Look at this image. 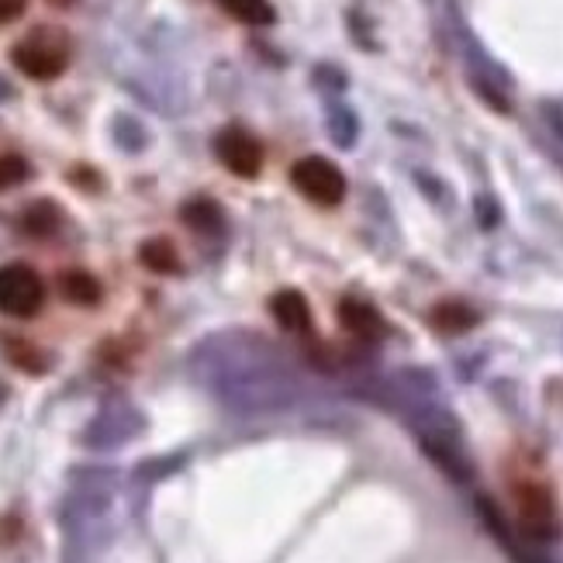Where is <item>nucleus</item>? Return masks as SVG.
I'll use <instances>...</instances> for the list:
<instances>
[{
  "label": "nucleus",
  "instance_id": "obj_17",
  "mask_svg": "<svg viewBox=\"0 0 563 563\" xmlns=\"http://www.w3.org/2000/svg\"><path fill=\"white\" fill-rule=\"evenodd\" d=\"M48 4H56V8H69L73 0H48Z\"/></svg>",
  "mask_w": 563,
  "mask_h": 563
},
{
  "label": "nucleus",
  "instance_id": "obj_2",
  "mask_svg": "<svg viewBox=\"0 0 563 563\" xmlns=\"http://www.w3.org/2000/svg\"><path fill=\"white\" fill-rule=\"evenodd\" d=\"M290 184L294 190L308 198L311 205H322V208H335L346 198V177L342 169L322 156H305L290 166Z\"/></svg>",
  "mask_w": 563,
  "mask_h": 563
},
{
  "label": "nucleus",
  "instance_id": "obj_9",
  "mask_svg": "<svg viewBox=\"0 0 563 563\" xmlns=\"http://www.w3.org/2000/svg\"><path fill=\"white\" fill-rule=\"evenodd\" d=\"M59 290L69 305H80V308H90L101 301V284H97V277L87 271H66L59 277Z\"/></svg>",
  "mask_w": 563,
  "mask_h": 563
},
{
  "label": "nucleus",
  "instance_id": "obj_5",
  "mask_svg": "<svg viewBox=\"0 0 563 563\" xmlns=\"http://www.w3.org/2000/svg\"><path fill=\"white\" fill-rule=\"evenodd\" d=\"M214 153H218V159H222V166L229 169V174H235V177L253 180L263 169V145H260V139L250 135L246 129H239V125L218 132Z\"/></svg>",
  "mask_w": 563,
  "mask_h": 563
},
{
  "label": "nucleus",
  "instance_id": "obj_16",
  "mask_svg": "<svg viewBox=\"0 0 563 563\" xmlns=\"http://www.w3.org/2000/svg\"><path fill=\"white\" fill-rule=\"evenodd\" d=\"M24 8H29V0H0V24L18 21L24 14Z\"/></svg>",
  "mask_w": 563,
  "mask_h": 563
},
{
  "label": "nucleus",
  "instance_id": "obj_12",
  "mask_svg": "<svg viewBox=\"0 0 563 563\" xmlns=\"http://www.w3.org/2000/svg\"><path fill=\"white\" fill-rule=\"evenodd\" d=\"M24 229L32 235H48L59 229V208L53 201H35L29 211H24Z\"/></svg>",
  "mask_w": 563,
  "mask_h": 563
},
{
  "label": "nucleus",
  "instance_id": "obj_4",
  "mask_svg": "<svg viewBox=\"0 0 563 563\" xmlns=\"http://www.w3.org/2000/svg\"><path fill=\"white\" fill-rule=\"evenodd\" d=\"M511 501H516V516L522 529L536 540H550L556 536V505L547 484L540 481H516L511 484Z\"/></svg>",
  "mask_w": 563,
  "mask_h": 563
},
{
  "label": "nucleus",
  "instance_id": "obj_3",
  "mask_svg": "<svg viewBox=\"0 0 563 563\" xmlns=\"http://www.w3.org/2000/svg\"><path fill=\"white\" fill-rule=\"evenodd\" d=\"M45 305V284L42 277L24 263L0 266V311L11 318H32Z\"/></svg>",
  "mask_w": 563,
  "mask_h": 563
},
{
  "label": "nucleus",
  "instance_id": "obj_15",
  "mask_svg": "<svg viewBox=\"0 0 563 563\" xmlns=\"http://www.w3.org/2000/svg\"><path fill=\"white\" fill-rule=\"evenodd\" d=\"M8 356L18 363V366H24V371H45V360L35 353V346H29V342H18V339H11L8 342Z\"/></svg>",
  "mask_w": 563,
  "mask_h": 563
},
{
  "label": "nucleus",
  "instance_id": "obj_11",
  "mask_svg": "<svg viewBox=\"0 0 563 563\" xmlns=\"http://www.w3.org/2000/svg\"><path fill=\"white\" fill-rule=\"evenodd\" d=\"M429 322L439 329V332H467L474 322H477V314L471 308H463L456 301H446V305H439L432 314H429Z\"/></svg>",
  "mask_w": 563,
  "mask_h": 563
},
{
  "label": "nucleus",
  "instance_id": "obj_8",
  "mask_svg": "<svg viewBox=\"0 0 563 563\" xmlns=\"http://www.w3.org/2000/svg\"><path fill=\"white\" fill-rule=\"evenodd\" d=\"M139 260H142L145 271H153V274H180V253H177L174 242L163 239V235L142 242Z\"/></svg>",
  "mask_w": 563,
  "mask_h": 563
},
{
  "label": "nucleus",
  "instance_id": "obj_14",
  "mask_svg": "<svg viewBox=\"0 0 563 563\" xmlns=\"http://www.w3.org/2000/svg\"><path fill=\"white\" fill-rule=\"evenodd\" d=\"M29 174H32V166L24 163V156H18V153L0 156V190H11V187L24 184V180H29Z\"/></svg>",
  "mask_w": 563,
  "mask_h": 563
},
{
  "label": "nucleus",
  "instance_id": "obj_1",
  "mask_svg": "<svg viewBox=\"0 0 563 563\" xmlns=\"http://www.w3.org/2000/svg\"><path fill=\"white\" fill-rule=\"evenodd\" d=\"M11 63L29 80H56L69 66V38L59 29H35L11 48Z\"/></svg>",
  "mask_w": 563,
  "mask_h": 563
},
{
  "label": "nucleus",
  "instance_id": "obj_6",
  "mask_svg": "<svg viewBox=\"0 0 563 563\" xmlns=\"http://www.w3.org/2000/svg\"><path fill=\"white\" fill-rule=\"evenodd\" d=\"M339 322L342 329H346L350 335L363 339V342H371V339H380L384 335V318L374 305H366L360 298H346V301H339Z\"/></svg>",
  "mask_w": 563,
  "mask_h": 563
},
{
  "label": "nucleus",
  "instance_id": "obj_7",
  "mask_svg": "<svg viewBox=\"0 0 563 563\" xmlns=\"http://www.w3.org/2000/svg\"><path fill=\"white\" fill-rule=\"evenodd\" d=\"M271 311H274V318L287 332H308L311 329V308H308L301 290H280V294H274Z\"/></svg>",
  "mask_w": 563,
  "mask_h": 563
},
{
  "label": "nucleus",
  "instance_id": "obj_13",
  "mask_svg": "<svg viewBox=\"0 0 563 563\" xmlns=\"http://www.w3.org/2000/svg\"><path fill=\"white\" fill-rule=\"evenodd\" d=\"M180 218L190 229H198V232H208V229H214L218 222H222V214H218L214 201H190Z\"/></svg>",
  "mask_w": 563,
  "mask_h": 563
},
{
  "label": "nucleus",
  "instance_id": "obj_10",
  "mask_svg": "<svg viewBox=\"0 0 563 563\" xmlns=\"http://www.w3.org/2000/svg\"><path fill=\"white\" fill-rule=\"evenodd\" d=\"M218 8H222L229 18L242 21V24H274V4L271 0H218Z\"/></svg>",
  "mask_w": 563,
  "mask_h": 563
}]
</instances>
